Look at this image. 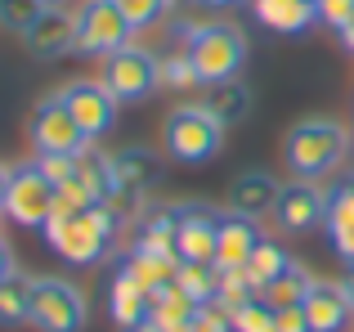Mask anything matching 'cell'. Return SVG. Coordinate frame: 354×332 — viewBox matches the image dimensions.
<instances>
[{
  "label": "cell",
  "instance_id": "11",
  "mask_svg": "<svg viewBox=\"0 0 354 332\" xmlns=\"http://www.w3.org/2000/svg\"><path fill=\"white\" fill-rule=\"evenodd\" d=\"M274 220H278V229H287V234H310V229H319L323 220H328V189H319L314 180L283 184Z\"/></svg>",
  "mask_w": 354,
  "mask_h": 332
},
{
  "label": "cell",
  "instance_id": "31",
  "mask_svg": "<svg viewBox=\"0 0 354 332\" xmlns=\"http://www.w3.org/2000/svg\"><path fill=\"white\" fill-rule=\"evenodd\" d=\"M216 301L234 315L238 306H247V301H256V288H251V279L242 270H220V288H216Z\"/></svg>",
  "mask_w": 354,
  "mask_h": 332
},
{
  "label": "cell",
  "instance_id": "18",
  "mask_svg": "<svg viewBox=\"0 0 354 332\" xmlns=\"http://www.w3.org/2000/svg\"><path fill=\"white\" fill-rule=\"evenodd\" d=\"M113 166H117V184L126 193H139V198L162 184V158L153 149H121L113 153Z\"/></svg>",
  "mask_w": 354,
  "mask_h": 332
},
{
  "label": "cell",
  "instance_id": "17",
  "mask_svg": "<svg viewBox=\"0 0 354 332\" xmlns=\"http://www.w3.org/2000/svg\"><path fill=\"white\" fill-rule=\"evenodd\" d=\"M256 243H260L256 220L225 211L220 216V234H216V270H242L251 261V252H256Z\"/></svg>",
  "mask_w": 354,
  "mask_h": 332
},
{
  "label": "cell",
  "instance_id": "43",
  "mask_svg": "<svg viewBox=\"0 0 354 332\" xmlns=\"http://www.w3.org/2000/svg\"><path fill=\"white\" fill-rule=\"evenodd\" d=\"M5 189H9V166H0V207H5Z\"/></svg>",
  "mask_w": 354,
  "mask_h": 332
},
{
  "label": "cell",
  "instance_id": "36",
  "mask_svg": "<svg viewBox=\"0 0 354 332\" xmlns=\"http://www.w3.org/2000/svg\"><path fill=\"white\" fill-rule=\"evenodd\" d=\"M314 9H319V23L337 27V32L354 18V0H314Z\"/></svg>",
  "mask_w": 354,
  "mask_h": 332
},
{
  "label": "cell",
  "instance_id": "42",
  "mask_svg": "<svg viewBox=\"0 0 354 332\" xmlns=\"http://www.w3.org/2000/svg\"><path fill=\"white\" fill-rule=\"evenodd\" d=\"M130 332H162V324H157V319H153V315H148V319H144V324H139V328H130Z\"/></svg>",
  "mask_w": 354,
  "mask_h": 332
},
{
  "label": "cell",
  "instance_id": "33",
  "mask_svg": "<svg viewBox=\"0 0 354 332\" xmlns=\"http://www.w3.org/2000/svg\"><path fill=\"white\" fill-rule=\"evenodd\" d=\"M113 5L130 18V27L139 32V27L162 23V14H166V5H171V0H113Z\"/></svg>",
  "mask_w": 354,
  "mask_h": 332
},
{
  "label": "cell",
  "instance_id": "38",
  "mask_svg": "<svg viewBox=\"0 0 354 332\" xmlns=\"http://www.w3.org/2000/svg\"><path fill=\"white\" fill-rule=\"evenodd\" d=\"M332 234V247H337V256L346 265H354V225H346V229H328Z\"/></svg>",
  "mask_w": 354,
  "mask_h": 332
},
{
  "label": "cell",
  "instance_id": "12",
  "mask_svg": "<svg viewBox=\"0 0 354 332\" xmlns=\"http://www.w3.org/2000/svg\"><path fill=\"white\" fill-rule=\"evenodd\" d=\"M216 234H220V211H211L207 202H184L180 225H175V252H180V261L216 265Z\"/></svg>",
  "mask_w": 354,
  "mask_h": 332
},
{
  "label": "cell",
  "instance_id": "22",
  "mask_svg": "<svg viewBox=\"0 0 354 332\" xmlns=\"http://www.w3.org/2000/svg\"><path fill=\"white\" fill-rule=\"evenodd\" d=\"M153 319L162 324V332H189L198 319V301L184 297L180 283H171V288L153 292Z\"/></svg>",
  "mask_w": 354,
  "mask_h": 332
},
{
  "label": "cell",
  "instance_id": "14",
  "mask_svg": "<svg viewBox=\"0 0 354 332\" xmlns=\"http://www.w3.org/2000/svg\"><path fill=\"white\" fill-rule=\"evenodd\" d=\"M278 193H283V184H278L269 171H242V175H234L225 202H229V211H234V216L265 220V216H274Z\"/></svg>",
  "mask_w": 354,
  "mask_h": 332
},
{
  "label": "cell",
  "instance_id": "3",
  "mask_svg": "<svg viewBox=\"0 0 354 332\" xmlns=\"http://www.w3.org/2000/svg\"><path fill=\"white\" fill-rule=\"evenodd\" d=\"M175 32L184 36V50H189L193 68H198L202 86H220V81H234L247 63V36L234 23H180Z\"/></svg>",
  "mask_w": 354,
  "mask_h": 332
},
{
  "label": "cell",
  "instance_id": "24",
  "mask_svg": "<svg viewBox=\"0 0 354 332\" xmlns=\"http://www.w3.org/2000/svg\"><path fill=\"white\" fill-rule=\"evenodd\" d=\"M310 283H314V274L305 270V265L287 261V270L278 274V279H269L265 288H260V301H269L274 310H283V306H301L305 292H310Z\"/></svg>",
  "mask_w": 354,
  "mask_h": 332
},
{
  "label": "cell",
  "instance_id": "13",
  "mask_svg": "<svg viewBox=\"0 0 354 332\" xmlns=\"http://www.w3.org/2000/svg\"><path fill=\"white\" fill-rule=\"evenodd\" d=\"M27 50L36 59H63L77 54V14L63 5H45L41 18L27 27Z\"/></svg>",
  "mask_w": 354,
  "mask_h": 332
},
{
  "label": "cell",
  "instance_id": "32",
  "mask_svg": "<svg viewBox=\"0 0 354 332\" xmlns=\"http://www.w3.org/2000/svg\"><path fill=\"white\" fill-rule=\"evenodd\" d=\"M41 9H45V0H0V27L27 36V27L41 18Z\"/></svg>",
  "mask_w": 354,
  "mask_h": 332
},
{
  "label": "cell",
  "instance_id": "41",
  "mask_svg": "<svg viewBox=\"0 0 354 332\" xmlns=\"http://www.w3.org/2000/svg\"><path fill=\"white\" fill-rule=\"evenodd\" d=\"M341 45H346V50L354 54V18H350V23H346V27H341Z\"/></svg>",
  "mask_w": 354,
  "mask_h": 332
},
{
  "label": "cell",
  "instance_id": "7",
  "mask_svg": "<svg viewBox=\"0 0 354 332\" xmlns=\"http://www.w3.org/2000/svg\"><path fill=\"white\" fill-rule=\"evenodd\" d=\"M99 81H104L108 90H113L117 104H139V99H148L157 86V54L144 50V45H121L104 59V68H99Z\"/></svg>",
  "mask_w": 354,
  "mask_h": 332
},
{
  "label": "cell",
  "instance_id": "4",
  "mask_svg": "<svg viewBox=\"0 0 354 332\" xmlns=\"http://www.w3.org/2000/svg\"><path fill=\"white\" fill-rule=\"evenodd\" d=\"M220 144H225V126L216 122V113H207V104H184L162 122V149L180 166L211 162Z\"/></svg>",
  "mask_w": 354,
  "mask_h": 332
},
{
  "label": "cell",
  "instance_id": "20",
  "mask_svg": "<svg viewBox=\"0 0 354 332\" xmlns=\"http://www.w3.org/2000/svg\"><path fill=\"white\" fill-rule=\"evenodd\" d=\"M121 265H126V270H130V274H135V279L148 288V297H153V292H162V288H171L175 274H180V256L148 252V247H130Z\"/></svg>",
  "mask_w": 354,
  "mask_h": 332
},
{
  "label": "cell",
  "instance_id": "5",
  "mask_svg": "<svg viewBox=\"0 0 354 332\" xmlns=\"http://www.w3.org/2000/svg\"><path fill=\"white\" fill-rule=\"evenodd\" d=\"M54 189L59 184L45 180V171L36 162H23V166H9V189H5V216L23 229H45L54 216Z\"/></svg>",
  "mask_w": 354,
  "mask_h": 332
},
{
  "label": "cell",
  "instance_id": "34",
  "mask_svg": "<svg viewBox=\"0 0 354 332\" xmlns=\"http://www.w3.org/2000/svg\"><path fill=\"white\" fill-rule=\"evenodd\" d=\"M189 332H234V315L220 301H207V306H198V319Z\"/></svg>",
  "mask_w": 354,
  "mask_h": 332
},
{
  "label": "cell",
  "instance_id": "19",
  "mask_svg": "<svg viewBox=\"0 0 354 332\" xmlns=\"http://www.w3.org/2000/svg\"><path fill=\"white\" fill-rule=\"evenodd\" d=\"M251 9H256V18L265 27H274V32H283V36H296V32L319 23L314 0H251Z\"/></svg>",
  "mask_w": 354,
  "mask_h": 332
},
{
  "label": "cell",
  "instance_id": "23",
  "mask_svg": "<svg viewBox=\"0 0 354 332\" xmlns=\"http://www.w3.org/2000/svg\"><path fill=\"white\" fill-rule=\"evenodd\" d=\"M77 180L86 184L90 193H95V202H113L117 193H121L113 158H108V153H95V149H86V153L77 158Z\"/></svg>",
  "mask_w": 354,
  "mask_h": 332
},
{
  "label": "cell",
  "instance_id": "15",
  "mask_svg": "<svg viewBox=\"0 0 354 332\" xmlns=\"http://www.w3.org/2000/svg\"><path fill=\"white\" fill-rule=\"evenodd\" d=\"M301 310H305L310 332H346L350 319H354V310H350V301L341 297V288H337V283H323V279L310 283Z\"/></svg>",
  "mask_w": 354,
  "mask_h": 332
},
{
  "label": "cell",
  "instance_id": "25",
  "mask_svg": "<svg viewBox=\"0 0 354 332\" xmlns=\"http://www.w3.org/2000/svg\"><path fill=\"white\" fill-rule=\"evenodd\" d=\"M207 113H216V122L220 126H234L247 117V108H251V95H247V86H238V81H220V86H211L207 90Z\"/></svg>",
  "mask_w": 354,
  "mask_h": 332
},
{
  "label": "cell",
  "instance_id": "21",
  "mask_svg": "<svg viewBox=\"0 0 354 332\" xmlns=\"http://www.w3.org/2000/svg\"><path fill=\"white\" fill-rule=\"evenodd\" d=\"M32 288H36V279L23 270H9L0 279V328L32 324Z\"/></svg>",
  "mask_w": 354,
  "mask_h": 332
},
{
  "label": "cell",
  "instance_id": "1",
  "mask_svg": "<svg viewBox=\"0 0 354 332\" xmlns=\"http://www.w3.org/2000/svg\"><path fill=\"white\" fill-rule=\"evenodd\" d=\"M287 166L301 180H323L332 175L350 153V126L337 117H305L287 131Z\"/></svg>",
  "mask_w": 354,
  "mask_h": 332
},
{
  "label": "cell",
  "instance_id": "10",
  "mask_svg": "<svg viewBox=\"0 0 354 332\" xmlns=\"http://www.w3.org/2000/svg\"><path fill=\"white\" fill-rule=\"evenodd\" d=\"M59 99L68 104V113L77 117V126L90 135V140H99V135H108L117 126V99L113 90L104 86V81H68V86L59 90Z\"/></svg>",
  "mask_w": 354,
  "mask_h": 332
},
{
  "label": "cell",
  "instance_id": "28",
  "mask_svg": "<svg viewBox=\"0 0 354 332\" xmlns=\"http://www.w3.org/2000/svg\"><path fill=\"white\" fill-rule=\"evenodd\" d=\"M157 86L162 90H193V86H202L189 50H175V54H166V59H157Z\"/></svg>",
  "mask_w": 354,
  "mask_h": 332
},
{
  "label": "cell",
  "instance_id": "30",
  "mask_svg": "<svg viewBox=\"0 0 354 332\" xmlns=\"http://www.w3.org/2000/svg\"><path fill=\"white\" fill-rule=\"evenodd\" d=\"M86 207H95V193L72 175V180H63L59 189H54V216L50 220H68V216H77V211H86Z\"/></svg>",
  "mask_w": 354,
  "mask_h": 332
},
{
  "label": "cell",
  "instance_id": "46",
  "mask_svg": "<svg viewBox=\"0 0 354 332\" xmlns=\"http://www.w3.org/2000/svg\"><path fill=\"white\" fill-rule=\"evenodd\" d=\"M234 332H238V328H234Z\"/></svg>",
  "mask_w": 354,
  "mask_h": 332
},
{
  "label": "cell",
  "instance_id": "40",
  "mask_svg": "<svg viewBox=\"0 0 354 332\" xmlns=\"http://www.w3.org/2000/svg\"><path fill=\"white\" fill-rule=\"evenodd\" d=\"M337 288H341V297H346V301H350V310H354V265H350V274L337 283Z\"/></svg>",
  "mask_w": 354,
  "mask_h": 332
},
{
  "label": "cell",
  "instance_id": "29",
  "mask_svg": "<svg viewBox=\"0 0 354 332\" xmlns=\"http://www.w3.org/2000/svg\"><path fill=\"white\" fill-rule=\"evenodd\" d=\"M328 229H346L354 225V175H346V180H337L328 189V220H323Z\"/></svg>",
  "mask_w": 354,
  "mask_h": 332
},
{
  "label": "cell",
  "instance_id": "8",
  "mask_svg": "<svg viewBox=\"0 0 354 332\" xmlns=\"http://www.w3.org/2000/svg\"><path fill=\"white\" fill-rule=\"evenodd\" d=\"M27 135H32L36 153H68V158H81V153L90 149V135L77 126V117L68 113V104H63L59 95L41 99V104L32 108Z\"/></svg>",
  "mask_w": 354,
  "mask_h": 332
},
{
  "label": "cell",
  "instance_id": "37",
  "mask_svg": "<svg viewBox=\"0 0 354 332\" xmlns=\"http://www.w3.org/2000/svg\"><path fill=\"white\" fill-rule=\"evenodd\" d=\"M274 328H278V332H310V324H305V310H301V306H283V310H274Z\"/></svg>",
  "mask_w": 354,
  "mask_h": 332
},
{
  "label": "cell",
  "instance_id": "39",
  "mask_svg": "<svg viewBox=\"0 0 354 332\" xmlns=\"http://www.w3.org/2000/svg\"><path fill=\"white\" fill-rule=\"evenodd\" d=\"M9 270H14V252H9V243L0 238V279H5Z\"/></svg>",
  "mask_w": 354,
  "mask_h": 332
},
{
  "label": "cell",
  "instance_id": "16",
  "mask_svg": "<svg viewBox=\"0 0 354 332\" xmlns=\"http://www.w3.org/2000/svg\"><path fill=\"white\" fill-rule=\"evenodd\" d=\"M108 315H113L126 332L139 328L148 315H153V297H148V288L126 270V265H121V270L113 274V283H108Z\"/></svg>",
  "mask_w": 354,
  "mask_h": 332
},
{
  "label": "cell",
  "instance_id": "26",
  "mask_svg": "<svg viewBox=\"0 0 354 332\" xmlns=\"http://www.w3.org/2000/svg\"><path fill=\"white\" fill-rule=\"evenodd\" d=\"M283 270H287V252L274 243V238H260V243H256V252H251V261L242 265V274L251 279V288H256V292L265 288L269 279H278Z\"/></svg>",
  "mask_w": 354,
  "mask_h": 332
},
{
  "label": "cell",
  "instance_id": "45",
  "mask_svg": "<svg viewBox=\"0 0 354 332\" xmlns=\"http://www.w3.org/2000/svg\"><path fill=\"white\" fill-rule=\"evenodd\" d=\"M45 5H63V0H45Z\"/></svg>",
  "mask_w": 354,
  "mask_h": 332
},
{
  "label": "cell",
  "instance_id": "9",
  "mask_svg": "<svg viewBox=\"0 0 354 332\" xmlns=\"http://www.w3.org/2000/svg\"><path fill=\"white\" fill-rule=\"evenodd\" d=\"M130 18L121 14L113 0H86L77 9V54H90V59H108L113 50L130 45Z\"/></svg>",
  "mask_w": 354,
  "mask_h": 332
},
{
  "label": "cell",
  "instance_id": "27",
  "mask_svg": "<svg viewBox=\"0 0 354 332\" xmlns=\"http://www.w3.org/2000/svg\"><path fill=\"white\" fill-rule=\"evenodd\" d=\"M184 297H193L198 306L216 301V288H220V270L216 265H198V261H180V274H175Z\"/></svg>",
  "mask_w": 354,
  "mask_h": 332
},
{
  "label": "cell",
  "instance_id": "44",
  "mask_svg": "<svg viewBox=\"0 0 354 332\" xmlns=\"http://www.w3.org/2000/svg\"><path fill=\"white\" fill-rule=\"evenodd\" d=\"M211 9H225V5H238V0H207Z\"/></svg>",
  "mask_w": 354,
  "mask_h": 332
},
{
  "label": "cell",
  "instance_id": "6",
  "mask_svg": "<svg viewBox=\"0 0 354 332\" xmlns=\"http://www.w3.org/2000/svg\"><path fill=\"white\" fill-rule=\"evenodd\" d=\"M90 319V306L81 288H72L59 274H45L32 288V324L41 332H81Z\"/></svg>",
  "mask_w": 354,
  "mask_h": 332
},
{
  "label": "cell",
  "instance_id": "35",
  "mask_svg": "<svg viewBox=\"0 0 354 332\" xmlns=\"http://www.w3.org/2000/svg\"><path fill=\"white\" fill-rule=\"evenodd\" d=\"M36 166L45 171V180H50V184H63V180L77 175V158H68V153H41Z\"/></svg>",
  "mask_w": 354,
  "mask_h": 332
},
{
  "label": "cell",
  "instance_id": "2",
  "mask_svg": "<svg viewBox=\"0 0 354 332\" xmlns=\"http://www.w3.org/2000/svg\"><path fill=\"white\" fill-rule=\"evenodd\" d=\"M117 225H121L117 211L104 207V202H95V207L77 211V216H68V220H50V225H45V243L68 265H99L117 243Z\"/></svg>",
  "mask_w": 354,
  "mask_h": 332
}]
</instances>
